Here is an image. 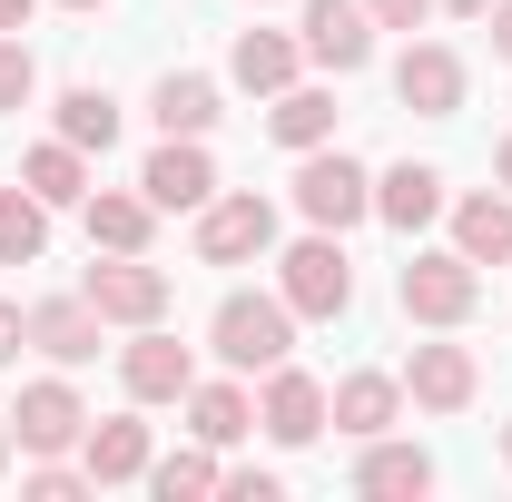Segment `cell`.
<instances>
[{"label": "cell", "mask_w": 512, "mask_h": 502, "mask_svg": "<svg viewBox=\"0 0 512 502\" xmlns=\"http://www.w3.org/2000/svg\"><path fill=\"white\" fill-rule=\"evenodd\" d=\"M394 99H404L414 119H453V109H463V60H453L444 40H414V50L394 60Z\"/></svg>", "instance_id": "10"}, {"label": "cell", "mask_w": 512, "mask_h": 502, "mask_svg": "<svg viewBox=\"0 0 512 502\" xmlns=\"http://www.w3.org/2000/svg\"><path fill=\"white\" fill-rule=\"evenodd\" d=\"M138 197H148V207H207V197H217L207 148H197V138H168V148L138 168Z\"/></svg>", "instance_id": "12"}, {"label": "cell", "mask_w": 512, "mask_h": 502, "mask_svg": "<svg viewBox=\"0 0 512 502\" xmlns=\"http://www.w3.org/2000/svg\"><path fill=\"white\" fill-rule=\"evenodd\" d=\"M30 345H40L50 365H89V355H99V306H89V296H50V306H30Z\"/></svg>", "instance_id": "18"}, {"label": "cell", "mask_w": 512, "mask_h": 502, "mask_svg": "<svg viewBox=\"0 0 512 502\" xmlns=\"http://www.w3.org/2000/svg\"><path fill=\"white\" fill-rule=\"evenodd\" d=\"M30 10H40V0H0V30H30Z\"/></svg>", "instance_id": "35"}, {"label": "cell", "mask_w": 512, "mask_h": 502, "mask_svg": "<svg viewBox=\"0 0 512 502\" xmlns=\"http://www.w3.org/2000/svg\"><path fill=\"white\" fill-rule=\"evenodd\" d=\"M20 188L50 197V207H89V148H69V138L30 148V158H20Z\"/></svg>", "instance_id": "21"}, {"label": "cell", "mask_w": 512, "mask_h": 502, "mask_svg": "<svg viewBox=\"0 0 512 502\" xmlns=\"http://www.w3.org/2000/svg\"><path fill=\"white\" fill-rule=\"evenodd\" d=\"M375 10V30H424L434 20V0H365Z\"/></svg>", "instance_id": "31"}, {"label": "cell", "mask_w": 512, "mask_h": 502, "mask_svg": "<svg viewBox=\"0 0 512 502\" xmlns=\"http://www.w3.org/2000/svg\"><path fill=\"white\" fill-rule=\"evenodd\" d=\"M40 247H50V197L0 188V266H40Z\"/></svg>", "instance_id": "26"}, {"label": "cell", "mask_w": 512, "mask_h": 502, "mask_svg": "<svg viewBox=\"0 0 512 502\" xmlns=\"http://www.w3.org/2000/svg\"><path fill=\"white\" fill-rule=\"evenodd\" d=\"M79 296L99 306V325H158V315H168V276H158L148 256H99Z\"/></svg>", "instance_id": "6"}, {"label": "cell", "mask_w": 512, "mask_h": 502, "mask_svg": "<svg viewBox=\"0 0 512 502\" xmlns=\"http://www.w3.org/2000/svg\"><path fill=\"white\" fill-rule=\"evenodd\" d=\"M20 345H30V315H20V306H0V365H20Z\"/></svg>", "instance_id": "32"}, {"label": "cell", "mask_w": 512, "mask_h": 502, "mask_svg": "<svg viewBox=\"0 0 512 502\" xmlns=\"http://www.w3.org/2000/svg\"><path fill=\"white\" fill-rule=\"evenodd\" d=\"M444 10H463V20H483V10H493V0H444Z\"/></svg>", "instance_id": "37"}, {"label": "cell", "mask_w": 512, "mask_h": 502, "mask_svg": "<svg viewBox=\"0 0 512 502\" xmlns=\"http://www.w3.org/2000/svg\"><path fill=\"white\" fill-rule=\"evenodd\" d=\"M30 89H40L30 40H20V30H0V119H20V109H30Z\"/></svg>", "instance_id": "29"}, {"label": "cell", "mask_w": 512, "mask_h": 502, "mask_svg": "<svg viewBox=\"0 0 512 502\" xmlns=\"http://www.w3.org/2000/svg\"><path fill=\"white\" fill-rule=\"evenodd\" d=\"M296 69H306V40H286V30H237V50H227V79L237 89H296Z\"/></svg>", "instance_id": "17"}, {"label": "cell", "mask_w": 512, "mask_h": 502, "mask_svg": "<svg viewBox=\"0 0 512 502\" xmlns=\"http://www.w3.org/2000/svg\"><path fill=\"white\" fill-rule=\"evenodd\" d=\"M0 473H10V434H0Z\"/></svg>", "instance_id": "38"}, {"label": "cell", "mask_w": 512, "mask_h": 502, "mask_svg": "<svg viewBox=\"0 0 512 502\" xmlns=\"http://www.w3.org/2000/svg\"><path fill=\"white\" fill-rule=\"evenodd\" d=\"M79 463H89V483H148V424L138 414H109V424H89L79 434Z\"/></svg>", "instance_id": "16"}, {"label": "cell", "mask_w": 512, "mask_h": 502, "mask_svg": "<svg viewBox=\"0 0 512 502\" xmlns=\"http://www.w3.org/2000/svg\"><path fill=\"white\" fill-rule=\"evenodd\" d=\"M60 10H99V0H60Z\"/></svg>", "instance_id": "39"}, {"label": "cell", "mask_w": 512, "mask_h": 502, "mask_svg": "<svg viewBox=\"0 0 512 502\" xmlns=\"http://www.w3.org/2000/svg\"><path fill=\"white\" fill-rule=\"evenodd\" d=\"M30 493H40V502H79V493H99V483H89V463L69 473L60 453H40V473H30Z\"/></svg>", "instance_id": "30"}, {"label": "cell", "mask_w": 512, "mask_h": 502, "mask_svg": "<svg viewBox=\"0 0 512 502\" xmlns=\"http://www.w3.org/2000/svg\"><path fill=\"white\" fill-rule=\"evenodd\" d=\"M60 138L109 158V148H119V99H109V89H69V99H60Z\"/></svg>", "instance_id": "27"}, {"label": "cell", "mask_w": 512, "mask_h": 502, "mask_svg": "<svg viewBox=\"0 0 512 502\" xmlns=\"http://www.w3.org/2000/svg\"><path fill=\"white\" fill-rule=\"evenodd\" d=\"M355 493H375V502H414V493H434V453L424 443H365L355 453Z\"/></svg>", "instance_id": "14"}, {"label": "cell", "mask_w": 512, "mask_h": 502, "mask_svg": "<svg viewBox=\"0 0 512 502\" xmlns=\"http://www.w3.org/2000/svg\"><path fill=\"white\" fill-rule=\"evenodd\" d=\"M453 247L473 256V266H512V197H463L453 207Z\"/></svg>", "instance_id": "22"}, {"label": "cell", "mask_w": 512, "mask_h": 502, "mask_svg": "<svg viewBox=\"0 0 512 502\" xmlns=\"http://www.w3.org/2000/svg\"><path fill=\"white\" fill-rule=\"evenodd\" d=\"M256 10H266V0H256Z\"/></svg>", "instance_id": "41"}, {"label": "cell", "mask_w": 512, "mask_h": 502, "mask_svg": "<svg viewBox=\"0 0 512 502\" xmlns=\"http://www.w3.org/2000/svg\"><path fill=\"white\" fill-rule=\"evenodd\" d=\"M148 227H158V207H148V197L89 188V247H99V256H148Z\"/></svg>", "instance_id": "20"}, {"label": "cell", "mask_w": 512, "mask_h": 502, "mask_svg": "<svg viewBox=\"0 0 512 502\" xmlns=\"http://www.w3.org/2000/svg\"><path fill=\"white\" fill-rule=\"evenodd\" d=\"M375 217H384V227H404V237H414V227H434V217H444V178H434V168H414V158H404V168H384V178H375Z\"/></svg>", "instance_id": "19"}, {"label": "cell", "mask_w": 512, "mask_h": 502, "mask_svg": "<svg viewBox=\"0 0 512 502\" xmlns=\"http://www.w3.org/2000/svg\"><path fill=\"white\" fill-rule=\"evenodd\" d=\"M483 20H493V50H503V60H512V0H493Z\"/></svg>", "instance_id": "34"}, {"label": "cell", "mask_w": 512, "mask_h": 502, "mask_svg": "<svg viewBox=\"0 0 512 502\" xmlns=\"http://www.w3.org/2000/svg\"><path fill=\"white\" fill-rule=\"evenodd\" d=\"M266 128H276V148H325L335 138V89H276Z\"/></svg>", "instance_id": "25"}, {"label": "cell", "mask_w": 512, "mask_h": 502, "mask_svg": "<svg viewBox=\"0 0 512 502\" xmlns=\"http://www.w3.org/2000/svg\"><path fill=\"white\" fill-rule=\"evenodd\" d=\"M119 375L138 404H188V384H197V355L178 345V335H158V325H138V345L119 355Z\"/></svg>", "instance_id": "9"}, {"label": "cell", "mask_w": 512, "mask_h": 502, "mask_svg": "<svg viewBox=\"0 0 512 502\" xmlns=\"http://www.w3.org/2000/svg\"><path fill=\"white\" fill-rule=\"evenodd\" d=\"M296 207L316 217L325 237H345L355 217H375V178H365L345 148H306V168H296Z\"/></svg>", "instance_id": "4"}, {"label": "cell", "mask_w": 512, "mask_h": 502, "mask_svg": "<svg viewBox=\"0 0 512 502\" xmlns=\"http://www.w3.org/2000/svg\"><path fill=\"white\" fill-rule=\"evenodd\" d=\"M394 414H404V384H394V375H345L335 394H325V424H335V434H355V443L394 434Z\"/></svg>", "instance_id": "15"}, {"label": "cell", "mask_w": 512, "mask_h": 502, "mask_svg": "<svg viewBox=\"0 0 512 502\" xmlns=\"http://www.w3.org/2000/svg\"><path fill=\"white\" fill-rule=\"evenodd\" d=\"M217 493H237V502H276V473H227Z\"/></svg>", "instance_id": "33"}, {"label": "cell", "mask_w": 512, "mask_h": 502, "mask_svg": "<svg viewBox=\"0 0 512 502\" xmlns=\"http://www.w3.org/2000/svg\"><path fill=\"white\" fill-rule=\"evenodd\" d=\"M10 434H20V453H69V443L89 434V404H79L60 375H40V384H20V404H10Z\"/></svg>", "instance_id": "7"}, {"label": "cell", "mask_w": 512, "mask_h": 502, "mask_svg": "<svg viewBox=\"0 0 512 502\" xmlns=\"http://www.w3.org/2000/svg\"><path fill=\"white\" fill-rule=\"evenodd\" d=\"M188 434L227 453V443H247V434H256V404L237 394V384H188Z\"/></svg>", "instance_id": "23"}, {"label": "cell", "mask_w": 512, "mask_h": 502, "mask_svg": "<svg viewBox=\"0 0 512 502\" xmlns=\"http://www.w3.org/2000/svg\"><path fill=\"white\" fill-rule=\"evenodd\" d=\"M493 178H503V188H512V138H503V148H493Z\"/></svg>", "instance_id": "36"}, {"label": "cell", "mask_w": 512, "mask_h": 502, "mask_svg": "<svg viewBox=\"0 0 512 502\" xmlns=\"http://www.w3.org/2000/svg\"><path fill=\"white\" fill-rule=\"evenodd\" d=\"M276 296H286L296 315H316V325L345 315V306H355V266H345V247H335L325 227L306 237V247H286V256H276Z\"/></svg>", "instance_id": "3"}, {"label": "cell", "mask_w": 512, "mask_h": 502, "mask_svg": "<svg viewBox=\"0 0 512 502\" xmlns=\"http://www.w3.org/2000/svg\"><path fill=\"white\" fill-rule=\"evenodd\" d=\"M256 424L276 443H316L325 434V384L296 375V365H266V404H256Z\"/></svg>", "instance_id": "11"}, {"label": "cell", "mask_w": 512, "mask_h": 502, "mask_svg": "<svg viewBox=\"0 0 512 502\" xmlns=\"http://www.w3.org/2000/svg\"><path fill=\"white\" fill-rule=\"evenodd\" d=\"M503 463H512V424H503Z\"/></svg>", "instance_id": "40"}, {"label": "cell", "mask_w": 512, "mask_h": 502, "mask_svg": "<svg viewBox=\"0 0 512 502\" xmlns=\"http://www.w3.org/2000/svg\"><path fill=\"white\" fill-rule=\"evenodd\" d=\"M227 473H217V443H197V453H168V463H148V493L158 502H197V493H217Z\"/></svg>", "instance_id": "28"}, {"label": "cell", "mask_w": 512, "mask_h": 502, "mask_svg": "<svg viewBox=\"0 0 512 502\" xmlns=\"http://www.w3.org/2000/svg\"><path fill=\"white\" fill-rule=\"evenodd\" d=\"M306 60L316 69H365L375 60V10L365 0H306Z\"/></svg>", "instance_id": "8"}, {"label": "cell", "mask_w": 512, "mask_h": 502, "mask_svg": "<svg viewBox=\"0 0 512 502\" xmlns=\"http://www.w3.org/2000/svg\"><path fill=\"white\" fill-rule=\"evenodd\" d=\"M266 247H276V207L256 188H227V197L197 207V256H207V266H247V256H266Z\"/></svg>", "instance_id": "5"}, {"label": "cell", "mask_w": 512, "mask_h": 502, "mask_svg": "<svg viewBox=\"0 0 512 502\" xmlns=\"http://www.w3.org/2000/svg\"><path fill=\"white\" fill-rule=\"evenodd\" d=\"M473 384H483V365H473L463 345H414V365H404V394H414L424 414H463Z\"/></svg>", "instance_id": "13"}, {"label": "cell", "mask_w": 512, "mask_h": 502, "mask_svg": "<svg viewBox=\"0 0 512 502\" xmlns=\"http://www.w3.org/2000/svg\"><path fill=\"white\" fill-rule=\"evenodd\" d=\"M394 296H404L414 325H463V315L483 306V266L463 247H434V256H414V266L394 276Z\"/></svg>", "instance_id": "2"}, {"label": "cell", "mask_w": 512, "mask_h": 502, "mask_svg": "<svg viewBox=\"0 0 512 502\" xmlns=\"http://www.w3.org/2000/svg\"><path fill=\"white\" fill-rule=\"evenodd\" d=\"M207 345H217V365L266 375V365H286V355H296V306H286V296H227L217 325H207Z\"/></svg>", "instance_id": "1"}, {"label": "cell", "mask_w": 512, "mask_h": 502, "mask_svg": "<svg viewBox=\"0 0 512 502\" xmlns=\"http://www.w3.org/2000/svg\"><path fill=\"white\" fill-rule=\"evenodd\" d=\"M158 128H168V138H207V128H217V79L168 69V79H158Z\"/></svg>", "instance_id": "24"}]
</instances>
